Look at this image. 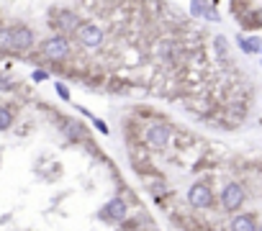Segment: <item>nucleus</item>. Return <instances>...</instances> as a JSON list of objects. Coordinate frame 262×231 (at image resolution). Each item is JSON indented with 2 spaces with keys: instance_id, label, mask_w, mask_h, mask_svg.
Masks as SVG:
<instances>
[{
  "instance_id": "nucleus-7",
  "label": "nucleus",
  "mask_w": 262,
  "mask_h": 231,
  "mask_svg": "<svg viewBox=\"0 0 262 231\" xmlns=\"http://www.w3.org/2000/svg\"><path fill=\"white\" fill-rule=\"evenodd\" d=\"M245 198H247L245 188H242L239 182H229V185H224V190H221V208L229 211V213H237L245 206Z\"/></svg>"
},
{
  "instance_id": "nucleus-19",
  "label": "nucleus",
  "mask_w": 262,
  "mask_h": 231,
  "mask_svg": "<svg viewBox=\"0 0 262 231\" xmlns=\"http://www.w3.org/2000/svg\"><path fill=\"white\" fill-rule=\"evenodd\" d=\"M0 90H13V85L8 82V80H3V77H0Z\"/></svg>"
},
{
  "instance_id": "nucleus-13",
  "label": "nucleus",
  "mask_w": 262,
  "mask_h": 231,
  "mask_svg": "<svg viewBox=\"0 0 262 231\" xmlns=\"http://www.w3.org/2000/svg\"><path fill=\"white\" fill-rule=\"evenodd\" d=\"M13 123V111L5 108V105H0V131H8Z\"/></svg>"
},
{
  "instance_id": "nucleus-4",
  "label": "nucleus",
  "mask_w": 262,
  "mask_h": 231,
  "mask_svg": "<svg viewBox=\"0 0 262 231\" xmlns=\"http://www.w3.org/2000/svg\"><path fill=\"white\" fill-rule=\"evenodd\" d=\"M188 206L195 208V211H206L213 206V190L209 182H193L191 188H188Z\"/></svg>"
},
{
  "instance_id": "nucleus-6",
  "label": "nucleus",
  "mask_w": 262,
  "mask_h": 231,
  "mask_svg": "<svg viewBox=\"0 0 262 231\" xmlns=\"http://www.w3.org/2000/svg\"><path fill=\"white\" fill-rule=\"evenodd\" d=\"M36 44V36L29 26H11V54H26Z\"/></svg>"
},
{
  "instance_id": "nucleus-16",
  "label": "nucleus",
  "mask_w": 262,
  "mask_h": 231,
  "mask_svg": "<svg viewBox=\"0 0 262 231\" xmlns=\"http://www.w3.org/2000/svg\"><path fill=\"white\" fill-rule=\"evenodd\" d=\"M80 113H83V116H87V118H90V121H93V126H95L98 131H101V134H108V126H105V121H103V118H95V116H93V113H90V111H85V108H83V111H80Z\"/></svg>"
},
{
  "instance_id": "nucleus-2",
  "label": "nucleus",
  "mask_w": 262,
  "mask_h": 231,
  "mask_svg": "<svg viewBox=\"0 0 262 231\" xmlns=\"http://www.w3.org/2000/svg\"><path fill=\"white\" fill-rule=\"evenodd\" d=\"M173 139V126L167 121H152L147 129H144V144L149 149H165Z\"/></svg>"
},
{
  "instance_id": "nucleus-14",
  "label": "nucleus",
  "mask_w": 262,
  "mask_h": 231,
  "mask_svg": "<svg viewBox=\"0 0 262 231\" xmlns=\"http://www.w3.org/2000/svg\"><path fill=\"white\" fill-rule=\"evenodd\" d=\"M213 47H216V54L224 57V62H229V44H227V39H224V36H216V39H213Z\"/></svg>"
},
{
  "instance_id": "nucleus-3",
  "label": "nucleus",
  "mask_w": 262,
  "mask_h": 231,
  "mask_svg": "<svg viewBox=\"0 0 262 231\" xmlns=\"http://www.w3.org/2000/svg\"><path fill=\"white\" fill-rule=\"evenodd\" d=\"M75 39H77V44L83 49H101L105 33H103V29L98 23L85 21V23H80V29L75 31Z\"/></svg>"
},
{
  "instance_id": "nucleus-9",
  "label": "nucleus",
  "mask_w": 262,
  "mask_h": 231,
  "mask_svg": "<svg viewBox=\"0 0 262 231\" xmlns=\"http://www.w3.org/2000/svg\"><path fill=\"white\" fill-rule=\"evenodd\" d=\"M62 134L67 136V141H85L87 139L85 123L77 121V118H67L65 123H62Z\"/></svg>"
},
{
  "instance_id": "nucleus-8",
  "label": "nucleus",
  "mask_w": 262,
  "mask_h": 231,
  "mask_svg": "<svg viewBox=\"0 0 262 231\" xmlns=\"http://www.w3.org/2000/svg\"><path fill=\"white\" fill-rule=\"evenodd\" d=\"M126 216H129V206H126L123 198H111L103 206V211H101V218L111 221V224H121Z\"/></svg>"
},
{
  "instance_id": "nucleus-18",
  "label": "nucleus",
  "mask_w": 262,
  "mask_h": 231,
  "mask_svg": "<svg viewBox=\"0 0 262 231\" xmlns=\"http://www.w3.org/2000/svg\"><path fill=\"white\" fill-rule=\"evenodd\" d=\"M31 80H34V82H44V80H49V72H47V69H34Z\"/></svg>"
},
{
  "instance_id": "nucleus-21",
  "label": "nucleus",
  "mask_w": 262,
  "mask_h": 231,
  "mask_svg": "<svg viewBox=\"0 0 262 231\" xmlns=\"http://www.w3.org/2000/svg\"><path fill=\"white\" fill-rule=\"evenodd\" d=\"M0 29H3V26H0Z\"/></svg>"
},
{
  "instance_id": "nucleus-20",
  "label": "nucleus",
  "mask_w": 262,
  "mask_h": 231,
  "mask_svg": "<svg viewBox=\"0 0 262 231\" xmlns=\"http://www.w3.org/2000/svg\"><path fill=\"white\" fill-rule=\"evenodd\" d=\"M257 231H262V224H260V226H257Z\"/></svg>"
},
{
  "instance_id": "nucleus-10",
  "label": "nucleus",
  "mask_w": 262,
  "mask_h": 231,
  "mask_svg": "<svg viewBox=\"0 0 262 231\" xmlns=\"http://www.w3.org/2000/svg\"><path fill=\"white\" fill-rule=\"evenodd\" d=\"M257 221H255V216L252 213H237V216L231 218V231H257Z\"/></svg>"
},
{
  "instance_id": "nucleus-12",
  "label": "nucleus",
  "mask_w": 262,
  "mask_h": 231,
  "mask_svg": "<svg viewBox=\"0 0 262 231\" xmlns=\"http://www.w3.org/2000/svg\"><path fill=\"white\" fill-rule=\"evenodd\" d=\"M237 44H239V49L245 51V54H257V51H262L260 39H245V36L239 33V36H237Z\"/></svg>"
},
{
  "instance_id": "nucleus-5",
  "label": "nucleus",
  "mask_w": 262,
  "mask_h": 231,
  "mask_svg": "<svg viewBox=\"0 0 262 231\" xmlns=\"http://www.w3.org/2000/svg\"><path fill=\"white\" fill-rule=\"evenodd\" d=\"M54 29H57V33H65V36H70V33H75L80 29V16L75 11H70V8H57V11L52 13V21H49Z\"/></svg>"
},
{
  "instance_id": "nucleus-15",
  "label": "nucleus",
  "mask_w": 262,
  "mask_h": 231,
  "mask_svg": "<svg viewBox=\"0 0 262 231\" xmlns=\"http://www.w3.org/2000/svg\"><path fill=\"white\" fill-rule=\"evenodd\" d=\"M11 51V29H0V54Z\"/></svg>"
},
{
  "instance_id": "nucleus-17",
  "label": "nucleus",
  "mask_w": 262,
  "mask_h": 231,
  "mask_svg": "<svg viewBox=\"0 0 262 231\" xmlns=\"http://www.w3.org/2000/svg\"><path fill=\"white\" fill-rule=\"evenodd\" d=\"M54 90H57V95H59L65 103H70V87H67L65 82H54Z\"/></svg>"
},
{
  "instance_id": "nucleus-1",
  "label": "nucleus",
  "mask_w": 262,
  "mask_h": 231,
  "mask_svg": "<svg viewBox=\"0 0 262 231\" xmlns=\"http://www.w3.org/2000/svg\"><path fill=\"white\" fill-rule=\"evenodd\" d=\"M41 54L49 62H65L72 57V44L65 33H52L49 39L41 41Z\"/></svg>"
},
{
  "instance_id": "nucleus-11",
  "label": "nucleus",
  "mask_w": 262,
  "mask_h": 231,
  "mask_svg": "<svg viewBox=\"0 0 262 231\" xmlns=\"http://www.w3.org/2000/svg\"><path fill=\"white\" fill-rule=\"evenodd\" d=\"M191 13L195 16H201V18H209V21H216V11L213 8L206 5V0H191Z\"/></svg>"
}]
</instances>
